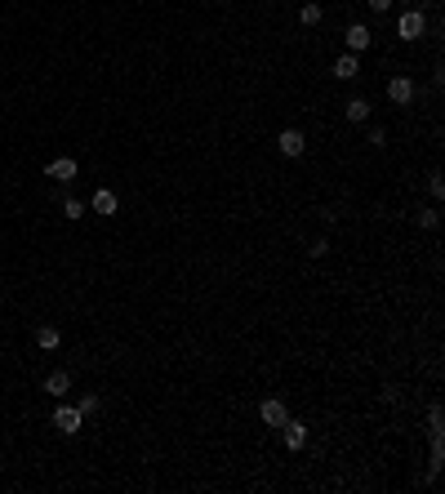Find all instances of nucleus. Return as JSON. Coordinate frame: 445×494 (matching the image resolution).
Returning a JSON list of instances; mask_svg holds the SVG:
<instances>
[{
	"label": "nucleus",
	"mask_w": 445,
	"mask_h": 494,
	"mask_svg": "<svg viewBox=\"0 0 445 494\" xmlns=\"http://www.w3.org/2000/svg\"><path fill=\"white\" fill-rule=\"evenodd\" d=\"M80 419H85V414H80L76 405L58 401V409H54V428L63 432V437H76V432H80Z\"/></svg>",
	"instance_id": "f257e3e1"
},
{
	"label": "nucleus",
	"mask_w": 445,
	"mask_h": 494,
	"mask_svg": "<svg viewBox=\"0 0 445 494\" xmlns=\"http://www.w3.org/2000/svg\"><path fill=\"white\" fill-rule=\"evenodd\" d=\"M423 31H428V18L418 14V9H410V14L396 18V36H401V41H418Z\"/></svg>",
	"instance_id": "f03ea898"
},
{
	"label": "nucleus",
	"mask_w": 445,
	"mask_h": 494,
	"mask_svg": "<svg viewBox=\"0 0 445 494\" xmlns=\"http://www.w3.org/2000/svg\"><path fill=\"white\" fill-rule=\"evenodd\" d=\"M258 414H263V423H268V428H285L290 409H285V401H281V396H268V401L258 405Z\"/></svg>",
	"instance_id": "7ed1b4c3"
},
{
	"label": "nucleus",
	"mask_w": 445,
	"mask_h": 494,
	"mask_svg": "<svg viewBox=\"0 0 445 494\" xmlns=\"http://www.w3.org/2000/svg\"><path fill=\"white\" fill-rule=\"evenodd\" d=\"M276 147H281V156H303L307 152L303 129H281V134H276Z\"/></svg>",
	"instance_id": "20e7f679"
},
{
	"label": "nucleus",
	"mask_w": 445,
	"mask_h": 494,
	"mask_svg": "<svg viewBox=\"0 0 445 494\" xmlns=\"http://www.w3.org/2000/svg\"><path fill=\"white\" fill-rule=\"evenodd\" d=\"M45 174H50L54 178V183H71V178H76V161H71V156H58V161H50V165H45Z\"/></svg>",
	"instance_id": "39448f33"
},
{
	"label": "nucleus",
	"mask_w": 445,
	"mask_h": 494,
	"mask_svg": "<svg viewBox=\"0 0 445 494\" xmlns=\"http://www.w3.org/2000/svg\"><path fill=\"white\" fill-rule=\"evenodd\" d=\"M388 99L401 103V107L414 103V80H410V76H392V80H388Z\"/></svg>",
	"instance_id": "423d86ee"
},
{
	"label": "nucleus",
	"mask_w": 445,
	"mask_h": 494,
	"mask_svg": "<svg viewBox=\"0 0 445 494\" xmlns=\"http://www.w3.org/2000/svg\"><path fill=\"white\" fill-rule=\"evenodd\" d=\"M370 41H374V31H370L365 22H352V27H347V54L370 50Z\"/></svg>",
	"instance_id": "0eeeda50"
},
{
	"label": "nucleus",
	"mask_w": 445,
	"mask_h": 494,
	"mask_svg": "<svg viewBox=\"0 0 445 494\" xmlns=\"http://www.w3.org/2000/svg\"><path fill=\"white\" fill-rule=\"evenodd\" d=\"M116 191H107V187H99V191H94V196H89V210L94 214H103V219H112V214H116Z\"/></svg>",
	"instance_id": "6e6552de"
},
{
	"label": "nucleus",
	"mask_w": 445,
	"mask_h": 494,
	"mask_svg": "<svg viewBox=\"0 0 445 494\" xmlns=\"http://www.w3.org/2000/svg\"><path fill=\"white\" fill-rule=\"evenodd\" d=\"M285 445H290V450H303L307 445V423H298V419H285Z\"/></svg>",
	"instance_id": "1a4fd4ad"
},
{
	"label": "nucleus",
	"mask_w": 445,
	"mask_h": 494,
	"mask_svg": "<svg viewBox=\"0 0 445 494\" xmlns=\"http://www.w3.org/2000/svg\"><path fill=\"white\" fill-rule=\"evenodd\" d=\"M334 76H339V80H356L360 76V58L356 54H339V58H334Z\"/></svg>",
	"instance_id": "9d476101"
},
{
	"label": "nucleus",
	"mask_w": 445,
	"mask_h": 494,
	"mask_svg": "<svg viewBox=\"0 0 445 494\" xmlns=\"http://www.w3.org/2000/svg\"><path fill=\"white\" fill-rule=\"evenodd\" d=\"M45 392H50V396H58V401H63V396L71 392V375H67V370H54V375L45 379Z\"/></svg>",
	"instance_id": "9b49d317"
},
{
	"label": "nucleus",
	"mask_w": 445,
	"mask_h": 494,
	"mask_svg": "<svg viewBox=\"0 0 445 494\" xmlns=\"http://www.w3.org/2000/svg\"><path fill=\"white\" fill-rule=\"evenodd\" d=\"M347 120H352V125H365V120H370V99H352V103H347Z\"/></svg>",
	"instance_id": "f8f14e48"
},
{
	"label": "nucleus",
	"mask_w": 445,
	"mask_h": 494,
	"mask_svg": "<svg viewBox=\"0 0 445 494\" xmlns=\"http://www.w3.org/2000/svg\"><path fill=\"white\" fill-rule=\"evenodd\" d=\"M36 343H41V347H45V352H54V347H58V343H63V334H58V330H54V325H41V330H36Z\"/></svg>",
	"instance_id": "ddd939ff"
},
{
	"label": "nucleus",
	"mask_w": 445,
	"mask_h": 494,
	"mask_svg": "<svg viewBox=\"0 0 445 494\" xmlns=\"http://www.w3.org/2000/svg\"><path fill=\"white\" fill-rule=\"evenodd\" d=\"M298 18H303V22H307V27H316V22H321V18H326V9H321V5H316V0H312V5H303V9H298Z\"/></svg>",
	"instance_id": "4468645a"
},
{
	"label": "nucleus",
	"mask_w": 445,
	"mask_h": 494,
	"mask_svg": "<svg viewBox=\"0 0 445 494\" xmlns=\"http://www.w3.org/2000/svg\"><path fill=\"white\" fill-rule=\"evenodd\" d=\"M63 219H85V201L67 196V201H63Z\"/></svg>",
	"instance_id": "2eb2a0df"
},
{
	"label": "nucleus",
	"mask_w": 445,
	"mask_h": 494,
	"mask_svg": "<svg viewBox=\"0 0 445 494\" xmlns=\"http://www.w3.org/2000/svg\"><path fill=\"white\" fill-rule=\"evenodd\" d=\"M99 405H103V401H99V392H85V396L76 401V409H80V414H94Z\"/></svg>",
	"instance_id": "dca6fc26"
},
{
	"label": "nucleus",
	"mask_w": 445,
	"mask_h": 494,
	"mask_svg": "<svg viewBox=\"0 0 445 494\" xmlns=\"http://www.w3.org/2000/svg\"><path fill=\"white\" fill-rule=\"evenodd\" d=\"M437 223H441V214H437V210H423V214H418V227H428V232H432Z\"/></svg>",
	"instance_id": "f3484780"
},
{
	"label": "nucleus",
	"mask_w": 445,
	"mask_h": 494,
	"mask_svg": "<svg viewBox=\"0 0 445 494\" xmlns=\"http://www.w3.org/2000/svg\"><path fill=\"white\" fill-rule=\"evenodd\" d=\"M428 187H432V196H445V183H441V174L432 170V178H428Z\"/></svg>",
	"instance_id": "a211bd4d"
},
{
	"label": "nucleus",
	"mask_w": 445,
	"mask_h": 494,
	"mask_svg": "<svg viewBox=\"0 0 445 494\" xmlns=\"http://www.w3.org/2000/svg\"><path fill=\"white\" fill-rule=\"evenodd\" d=\"M365 5H370V14H388L392 0H365Z\"/></svg>",
	"instance_id": "6ab92c4d"
}]
</instances>
